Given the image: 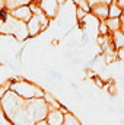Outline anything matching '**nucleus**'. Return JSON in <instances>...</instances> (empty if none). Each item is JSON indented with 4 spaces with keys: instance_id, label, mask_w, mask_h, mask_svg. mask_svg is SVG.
<instances>
[{
    "instance_id": "12",
    "label": "nucleus",
    "mask_w": 124,
    "mask_h": 125,
    "mask_svg": "<svg viewBox=\"0 0 124 125\" xmlns=\"http://www.w3.org/2000/svg\"><path fill=\"white\" fill-rule=\"evenodd\" d=\"M10 84H12V83H10V80H9L6 84H1V86H0V100H1V97L6 94L7 90H10Z\"/></svg>"
},
{
    "instance_id": "7",
    "label": "nucleus",
    "mask_w": 124,
    "mask_h": 125,
    "mask_svg": "<svg viewBox=\"0 0 124 125\" xmlns=\"http://www.w3.org/2000/svg\"><path fill=\"white\" fill-rule=\"evenodd\" d=\"M105 23H107V26H108V29H110L111 33H112V32L120 31L121 26H123V21H121V18H108V19L105 21Z\"/></svg>"
},
{
    "instance_id": "5",
    "label": "nucleus",
    "mask_w": 124,
    "mask_h": 125,
    "mask_svg": "<svg viewBox=\"0 0 124 125\" xmlns=\"http://www.w3.org/2000/svg\"><path fill=\"white\" fill-rule=\"evenodd\" d=\"M10 15L19 21H24V22H28L32 18L34 12H32L31 6L29 4H24V6H19V7H15L10 10Z\"/></svg>"
},
{
    "instance_id": "2",
    "label": "nucleus",
    "mask_w": 124,
    "mask_h": 125,
    "mask_svg": "<svg viewBox=\"0 0 124 125\" xmlns=\"http://www.w3.org/2000/svg\"><path fill=\"white\" fill-rule=\"evenodd\" d=\"M50 23V18L41 12V13H34L32 18L26 22V26H28V32H29V36H37L39 32H42Z\"/></svg>"
},
{
    "instance_id": "15",
    "label": "nucleus",
    "mask_w": 124,
    "mask_h": 125,
    "mask_svg": "<svg viewBox=\"0 0 124 125\" xmlns=\"http://www.w3.org/2000/svg\"><path fill=\"white\" fill-rule=\"evenodd\" d=\"M32 125H48V122H47V119H41V121H37L35 124Z\"/></svg>"
},
{
    "instance_id": "11",
    "label": "nucleus",
    "mask_w": 124,
    "mask_h": 125,
    "mask_svg": "<svg viewBox=\"0 0 124 125\" xmlns=\"http://www.w3.org/2000/svg\"><path fill=\"white\" fill-rule=\"evenodd\" d=\"M62 125H82L80 124V121L72 114V112H66V116H64V122H63Z\"/></svg>"
},
{
    "instance_id": "17",
    "label": "nucleus",
    "mask_w": 124,
    "mask_h": 125,
    "mask_svg": "<svg viewBox=\"0 0 124 125\" xmlns=\"http://www.w3.org/2000/svg\"><path fill=\"white\" fill-rule=\"evenodd\" d=\"M70 86H72L73 90H77V84H76V83H70Z\"/></svg>"
},
{
    "instance_id": "1",
    "label": "nucleus",
    "mask_w": 124,
    "mask_h": 125,
    "mask_svg": "<svg viewBox=\"0 0 124 125\" xmlns=\"http://www.w3.org/2000/svg\"><path fill=\"white\" fill-rule=\"evenodd\" d=\"M12 83V82H10ZM10 89L13 92L19 94L21 97H25V99H38V97H44V93L45 90H42L39 86L34 84V83H29L26 80H24L22 77H19V80L13 82L10 84Z\"/></svg>"
},
{
    "instance_id": "8",
    "label": "nucleus",
    "mask_w": 124,
    "mask_h": 125,
    "mask_svg": "<svg viewBox=\"0 0 124 125\" xmlns=\"http://www.w3.org/2000/svg\"><path fill=\"white\" fill-rule=\"evenodd\" d=\"M111 39H112V44H114L115 50L124 48V32L121 29L117 31V32H112L111 33Z\"/></svg>"
},
{
    "instance_id": "6",
    "label": "nucleus",
    "mask_w": 124,
    "mask_h": 125,
    "mask_svg": "<svg viewBox=\"0 0 124 125\" xmlns=\"http://www.w3.org/2000/svg\"><path fill=\"white\" fill-rule=\"evenodd\" d=\"M67 109L60 108V109H50L48 115H47V122L48 125H62L64 122V116H66Z\"/></svg>"
},
{
    "instance_id": "18",
    "label": "nucleus",
    "mask_w": 124,
    "mask_h": 125,
    "mask_svg": "<svg viewBox=\"0 0 124 125\" xmlns=\"http://www.w3.org/2000/svg\"><path fill=\"white\" fill-rule=\"evenodd\" d=\"M57 1H59L60 4H64V3H66V0H57Z\"/></svg>"
},
{
    "instance_id": "16",
    "label": "nucleus",
    "mask_w": 124,
    "mask_h": 125,
    "mask_svg": "<svg viewBox=\"0 0 124 125\" xmlns=\"http://www.w3.org/2000/svg\"><path fill=\"white\" fill-rule=\"evenodd\" d=\"M114 1H115V3L121 7V9H124V0H114Z\"/></svg>"
},
{
    "instance_id": "9",
    "label": "nucleus",
    "mask_w": 124,
    "mask_h": 125,
    "mask_svg": "<svg viewBox=\"0 0 124 125\" xmlns=\"http://www.w3.org/2000/svg\"><path fill=\"white\" fill-rule=\"evenodd\" d=\"M44 99H45V102L48 103V108L50 109H60V108H63L62 106V103L53 96V94H50L48 92H45L44 93Z\"/></svg>"
},
{
    "instance_id": "14",
    "label": "nucleus",
    "mask_w": 124,
    "mask_h": 125,
    "mask_svg": "<svg viewBox=\"0 0 124 125\" xmlns=\"http://www.w3.org/2000/svg\"><path fill=\"white\" fill-rule=\"evenodd\" d=\"M82 42H83V45H86V44L89 42V36H88V32H83V33H82Z\"/></svg>"
},
{
    "instance_id": "10",
    "label": "nucleus",
    "mask_w": 124,
    "mask_h": 125,
    "mask_svg": "<svg viewBox=\"0 0 124 125\" xmlns=\"http://www.w3.org/2000/svg\"><path fill=\"white\" fill-rule=\"evenodd\" d=\"M124 15V9H121L115 1L110 3V18H121Z\"/></svg>"
},
{
    "instance_id": "4",
    "label": "nucleus",
    "mask_w": 124,
    "mask_h": 125,
    "mask_svg": "<svg viewBox=\"0 0 124 125\" xmlns=\"http://www.w3.org/2000/svg\"><path fill=\"white\" fill-rule=\"evenodd\" d=\"M37 1H38L39 7L42 9V12H44L50 19H53V18L57 16L59 7H60V3H59L57 0H37Z\"/></svg>"
},
{
    "instance_id": "3",
    "label": "nucleus",
    "mask_w": 124,
    "mask_h": 125,
    "mask_svg": "<svg viewBox=\"0 0 124 125\" xmlns=\"http://www.w3.org/2000/svg\"><path fill=\"white\" fill-rule=\"evenodd\" d=\"M91 15L95 16L98 21H107L110 18V3L99 1L91 6Z\"/></svg>"
},
{
    "instance_id": "13",
    "label": "nucleus",
    "mask_w": 124,
    "mask_h": 125,
    "mask_svg": "<svg viewBox=\"0 0 124 125\" xmlns=\"http://www.w3.org/2000/svg\"><path fill=\"white\" fill-rule=\"evenodd\" d=\"M50 76L53 77V79H56V80H63V76L60 73H57V71H53V70H50Z\"/></svg>"
}]
</instances>
